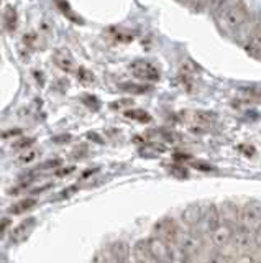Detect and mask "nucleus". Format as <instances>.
<instances>
[{
    "instance_id": "1",
    "label": "nucleus",
    "mask_w": 261,
    "mask_h": 263,
    "mask_svg": "<svg viewBox=\"0 0 261 263\" xmlns=\"http://www.w3.org/2000/svg\"><path fill=\"white\" fill-rule=\"evenodd\" d=\"M248 20V10L242 0H227L217 12V23L224 31L235 33L245 27Z\"/></svg>"
},
{
    "instance_id": "2",
    "label": "nucleus",
    "mask_w": 261,
    "mask_h": 263,
    "mask_svg": "<svg viewBox=\"0 0 261 263\" xmlns=\"http://www.w3.org/2000/svg\"><path fill=\"white\" fill-rule=\"evenodd\" d=\"M261 226V204L259 202H248L240 209L238 214V226L245 230L255 232Z\"/></svg>"
},
{
    "instance_id": "3",
    "label": "nucleus",
    "mask_w": 261,
    "mask_h": 263,
    "mask_svg": "<svg viewBox=\"0 0 261 263\" xmlns=\"http://www.w3.org/2000/svg\"><path fill=\"white\" fill-rule=\"evenodd\" d=\"M220 222H222V219H220V211L217 205L214 204H209L206 205V211H204V216L202 219L199 220V224L195 226V232H197L200 237L204 235H210L214 230L220 226Z\"/></svg>"
},
{
    "instance_id": "4",
    "label": "nucleus",
    "mask_w": 261,
    "mask_h": 263,
    "mask_svg": "<svg viewBox=\"0 0 261 263\" xmlns=\"http://www.w3.org/2000/svg\"><path fill=\"white\" fill-rule=\"evenodd\" d=\"M176 243L181 247L187 255H192V253H197L202 249V237L192 229H187V230L181 229L177 234Z\"/></svg>"
},
{
    "instance_id": "5",
    "label": "nucleus",
    "mask_w": 261,
    "mask_h": 263,
    "mask_svg": "<svg viewBox=\"0 0 261 263\" xmlns=\"http://www.w3.org/2000/svg\"><path fill=\"white\" fill-rule=\"evenodd\" d=\"M179 230H181V229L177 227V224L173 219L165 217V219H161L159 222H156V226H154V237H158V238H161V240H165L168 243H176Z\"/></svg>"
},
{
    "instance_id": "6",
    "label": "nucleus",
    "mask_w": 261,
    "mask_h": 263,
    "mask_svg": "<svg viewBox=\"0 0 261 263\" xmlns=\"http://www.w3.org/2000/svg\"><path fill=\"white\" fill-rule=\"evenodd\" d=\"M130 71L136 78L142 81H158L159 79V71L156 69V66H153L148 61L138 60L135 63H132L130 66Z\"/></svg>"
},
{
    "instance_id": "7",
    "label": "nucleus",
    "mask_w": 261,
    "mask_h": 263,
    "mask_svg": "<svg viewBox=\"0 0 261 263\" xmlns=\"http://www.w3.org/2000/svg\"><path fill=\"white\" fill-rule=\"evenodd\" d=\"M233 226L230 224H225V222H220V226L210 234V242L215 249H224V247L230 245L232 243V238H233V232H235Z\"/></svg>"
},
{
    "instance_id": "8",
    "label": "nucleus",
    "mask_w": 261,
    "mask_h": 263,
    "mask_svg": "<svg viewBox=\"0 0 261 263\" xmlns=\"http://www.w3.org/2000/svg\"><path fill=\"white\" fill-rule=\"evenodd\" d=\"M146 242H148V249H150V253L151 257L154 258L156 263H168V258H169V243L161 240L158 237H150L146 238Z\"/></svg>"
},
{
    "instance_id": "9",
    "label": "nucleus",
    "mask_w": 261,
    "mask_h": 263,
    "mask_svg": "<svg viewBox=\"0 0 261 263\" xmlns=\"http://www.w3.org/2000/svg\"><path fill=\"white\" fill-rule=\"evenodd\" d=\"M204 211H206V205L200 204V202H194V204H189L187 208L183 209L181 212V220L187 227H195L199 224V220L202 219L204 216Z\"/></svg>"
},
{
    "instance_id": "10",
    "label": "nucleus",
    "mask_w": 261,
    "mask_h": 263,
    "mask_svg": "<svg viewBox=\"0 0 261 263\" xmlns=\"http://www.w3.org/2000/svg\"><path fill=\"white\" fill-rule=\"evenodd\" d=\"M232 243L235 245V249H238V250H248L251 245H255V232L236 227L233 232Z\"/></svg>"
},
{
    "instance_id": "11",
    "label": "nucleus",
    "mask_w": 261,
    "mask_h": 263,
    "mask_svg": "<svg viewBox=\"0 0 261 263\" xmlns=\"http://www.w3.org/2000/svg\"><path fill=\"white\" fill-rule=\"evenodd\" d=\"M36 227V219L35 217H30V219H25L15 227L13 234H12V242L13 243H22L25 242L27 238L30 237V234L33 232V229Z\"/></svg>"
},
{
    "instance_id": "12",
    "label": "nucleus",
    "mask_w": 261,
    "mask_h": 263,
    "mask_svg": "<svg viewBox=\"0 0 261 263\" xmlns=\"http://www.w3.org/2000/svg\"><path fill=\"white\" fill-rule=\"evenodd\" d=\"M243 48L251 58L261 61V28L251 33V35L247 38V41H245Z\"/></svg>"
},
{
    "instance_id": "13",
    "label": "nucleus",
    "mask_w": 261,
    "mask_h": 263,
    "mask_svg": "<svg viewBox=\"0 0 261 263\" xmlns=\"http://www.w3.org/2000/svg\"><path fill=\"white\" fill-rule=\"evenodd\" d=\"M53 60H54L56 66H58L59 69H63L64 72H72L76 69L74 58H72V54L69 51H66V49H58V51L54 53Z\"/></svg>"
},
{
    "instance_id": "14",
    "label": "nucleus",
    "mask_w": 261,
    "mask_h": 263,
    "mask_svg": "<svg viewBox=\"0 0 261 263\" xmlns=\"http://www.w3.org/2000/svg\"><path fill=\"white\" fill-rule=\"evenodd\" d=\"M220 211V219L225 224H230L233 227L238 226V214H240V209L236 208L233 202H225L222 204V208H218Z\"/></svg>"
},
{
    "instance_id": "15",
    "label": "nucleus",
    "mask_w": 261,
    "mask_h": 263,
    "mask_svg": "<svg viewBox=\"0 0 261 263\" xmlns=\"http://www.w3.org/2000/svg\"><path fill=\"white\" fill-rule=\"evenodd\" d=\"M133 255H135V260L136 261H142V263H156L154 258L151 257L150 249H148V242L146 238L143 240H138L133 247Z\"/></svg>"
},
{
    "instance_id": "16",
    "label": "nucleus",
    "mask_w": 261,
    "mask_h": 263,
    "mask_svg": "<svg viewBox=\"0 0 261 263\" xmlns=\"http://www.w3.org/2000/svg\"><path fill=\"white\" fill-rule=\"evenodd\" d=\"M168 263H189V255H187L177 243H169Z\"/></svg>"
},
{
    "instance_id": "17",
    "label": "nucleus",
    "mask_w": 261,
    "mask_h": 263,
    "mask_svg": "<svg viewBox=\"0 0 261 263\" xmlns=\"http://www.w3.org/2000/svg\"><path fill=\"white\" fill-rule=\"evenodd\" d=\"M35 205H36V199H35V197H25V199L15 202L12 208L9 209V212L10 214H17V216H18V214H25L30 209H33Z\"/></svg>"
},
{
    "instance_id": "18",
    "label": "nucleus",
    "mask_w": 261,
    "mask_h": 263,
    "mask_svg": "<svg viewBox=\"0 0 261 263\" xmlns=\"http://www.w3.org/2000/svg\"><path fill=\"white\" fill-rule=\"evenodd\" d=\"M125 115H127V117H130V119H133V120L143 122V123H146V122H150V120H151L150 114H148V112H145V110H140V109L127 110Z\"/></svg>"
},
{
    "instance_id": "19",
    "label": "nucleus",
    "mask_w": 261,
    "mask_h": 263,
    "mask_svg": "<svg viewBox=\"0 0 261 263\" xmlns=\"http://www.w3.org/2000/svg\"><path fill=\"white\" fill-rule=\"evenodd\" d=\"M204 263H230V258L222 252H214L212 255H209V258Z\"/></svg>"
},
{
    "instance_id": "20",
    "label": "nucleus",
    "mask_w": 261,
    "mask_h": 263,
    "mask_svg": "<svg viewBox=\"0 0 261 263\" xmlns=\"http://www.w3.org/2000/svg\"><path fill=\"white\" fill-rule=\"evenodd\" d=\"M77 186H69L66 189H63V191L54 197V201H64V199H69V197H72L76 193H77Z\"/></svg>"
},
{
    "instance_id": "21",
    "label": "nucleus",
    "mask_w": 261,
    "mask_h": 263,
    "mask_svg": "<svg viewBox=\"0 0 261 263\" xmlns=\"http://www.w3.org/2000/svg\"><path fill=\"white\" fill-rule=\"evenodd\" d=\"M120 87L127 90V92H133V94H143L145 90H148L146 86H136V84H122Z\"/></svg>"
},
{
    "instance_id": "22",
    "label": "nucleus",
    "mask_w": 261,
    "mask_h": 263,
    "mask_svg": "<svg viewBox=\"0 0 261 263\" xmlns=\"http://www.w3.org/2000/svg\"><path fill=\"white\" fill-rule=\"evenodd\" d=\"M31 145H33V138H22L13 145V148L15 150H23V148H30Z\"/></svg>"
},
{
    "instance_id": "23",
    "label": "nucleus",
    "mask_w": 261,
    "mask_h": 263,
    "mask_svg": "<svg viewBox=\"0 0 261 263\" xmlns=\"http://www.w3.org/2000/svg\"><path fill=\"white\" fill-rule=\"evenodd\" d=\"M61 164V160H50V161H46V163H42L38 166V170H43V171H46V170H53V168H58Z\"/></svg>"
},
{
    "instance_id": "24",
    "label": "nucleus",
    "mask_w": 261,
    "mask_h": 263,
    "mask_svg": "<svg viewBox=\"0 0 261 263\" xmlns=\"http://www.w3.org/2000/svg\"><path fill=\"white\" fill-rule=\"evenodd\" d=\"M79 78H81V81L87 82V84H91V82L94 81V76H92V74L89 72L87 69H84V68H81V69H79Z\"/></svg>"
},
{
    "instance_id": "25",
    "label": "nucleus",
    "mask_w": 261,
    "mask_h": 263,
    "mask_svg": "<svg viewBox=\"0 0 261 263\" xmlns=\"http://www.w3.org/2000/svg\"><path fill=\"white\" fill-rule=\"evenodd\" d=\"M38 156V152L36 150H31L30 153H27V155H22L20 156V161H23V163H28V161H33L35 158Z\"/></svg>"
},
{
    "instance_id": "26",
    "label": "nucleus",
    "mask_w": 261,
    "mask_h": 263,
    "mask_svg": "<svg viewBox=\"0 0 261 263\" xmlns=\"http://www.w3.org/2000/svg\"><path fill=\"white\" fill-rule=\"evenodd\" d=\"M72 171H74V166L63 168V170H59V171H56V176H66V175H69V173H72Z\"/></svg>"
},
{
    "instance_id": "27",
    "label": "nucleus",
    "mask_w": 261,
    "mask_h": 263,
    "mask_svg": "<svg viewBox=\"0 0 261 263\" xmlns=\"http://www.w3.org/2000/svg\"><path fill=\"white\" fill-rule=\"evenodd\" d=\"M7 226H10V219L9 217L4 219V220H0V237H2V232H5Z\"/></svg>"
},
{
    "instance_id": "28",
    "label": "nucleus",
    "mask_w": 261,
    "mask_h": 263,
    "mask_svg": "<svg viewBox=\"0 0 261 263\" xmlns=\"http://www.w3.org/2000/svg\"><path fill=\"white\" fill-rule=\"evenodd\" d=\"M255 245L261 247V226L255 230Z\"/></svg>"
},
{
    "instance_id": "29",
    "label": "nucleus",
    "mask_w": 261,
    "mask_h": 263,
    "mask_svg": "<svg viewBox=\"0 0 261 263\" xmlns=\"http://www.w3.org/2000/svg\"><path fill=\"white\" fill-rule=\"evenodd\" d=\"M177 4H183V5H192V4H195L197 0H176Z\"/></svg>"
},
{
    "instance_id": "30",
    "label": "nucleus",
    "mask_w": 261,
    "mask_h": 263,
    "mask_svg": "<svg viewBox=\"0 0 261 263\" xmlns=\"http://www.w3.org/2000/svg\"><path fill=\"white\" fill-rule=\"evenodd\" d=\"M97 170H89V171H86L84 173V175H83V179H86V178H89V176H91L92 175V173H95Z\"/></svg>"
},
{
    "instance_id": "31",
    "label": "nucleus",
    "mask_w": 261,
    "mask_h": 263,
    "mask_svg": "<svg viewBox=\"0 0 261 263\" xmlns=\"http://www.w3.org/2000/svg\"><path fill=\"white\" fill-rule=\"evenodd\" d=\"M133 263H142V261H136V260H135V261H133Z\"/></svg>"
}]
</instances>
